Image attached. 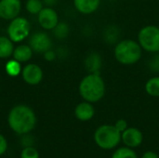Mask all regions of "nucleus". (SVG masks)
<instances>
[{
	"label": "nucleus",
	"instance_id": "a878e982",
	"mask_svg": "<svg viewBox=\"0 0 159 158\" xmlns=\"http://www.w3.org/2000/svg\"><path fill=\"white\" fill-rule=\"evenodd\" d=\"M44 58H45L46 61H52L55 60L56 54H55L54 51H52L51 49H49V50H48V51H46V52L44 53Z\"/></svg>",
	"mask_w": 159,
	"mask_h": 158
},
{
	"label": "nucleus",
	"instance_id": "f3484780",
	"mask_svg": "<svg viewBox=\"0 0 159 158\" xmlns=\"http://www.w3.org/2000/svg\"><path fill=\"white\" fill-rule=\"evenodd\" d=\"M144 90L151 97H159V76L149 78L144 85Z\"/></svg>",
	"mask_w": 159,
	"mask_h": 158
},
{
	"label": "nucleus",
	"instance_id": "f03ea898",
	"mask_svg": "<svg viewBox=\"0 0 159 158\" xmlns=\"http://www.w3.org/2000/svg\"><path fill=\"white\" fill-rule=\"evenodd\" d=\"M78 91L84 101L91 103L98 102L105 95V82L100 73H89L80 81Z\"/></svg>",
	"mask_w": 159,
	"mask_h": 158
},
{
	"label": "nucleus",
	"instance_id": "bb28decb",
	"mask_svg": "<svg viewBox=\"0 0 159 158\" xmlns=\"http://www.w3.org/2000/svg\"><path fill=\"white\" fill-rule=\"evenodd\" d=\"M142 158H159V157H158V156H157L155 152L147 151V152H145V153L143 155V157Z\"/></svg>",
	"mask_w": 159,
	"mask_h": 158
},
{
	"label": "nucleus",
	"instance_id": "ddd939ff",
	"mask_svg": "<svg viewBox=\"0 0 159 158\" xmlns=\"http://www.w3.org/2000/svg\"><path fill=\"white\" fill-rule=\"evenodd\" d=\"M74 6L79 13L89 15L99 9L101 0H74Z\"/></svg>",
	"mask_w": 159,
	"mask_h": 158
},
{
	"label": "nucleus",
	"instance_id": "cd10ccee",
	"mask_svg": "<svg viewBox=\"0 0 159 158\" xmlns=\"http://www.w3.org/2000/svg\"><path fill=\"white\" fill-rule=\"evenodd\" d=\"M43 1H44V3H46L48 5H53L56 3V0H43Z\"/></svg>",
	"mask_w": 159,
	"mask_h": 158
},
{
	"label": "nucleus",
	"instance_id": "a211bd4d",
	"mask_svg": "<svg viewBox=\"0 0 159 158\" xmlns=\"http://www.w3.org/2000/svg\"><path fill=\"white\" fill-rule=\"evenodd\" d=\"M6 72L9 76H18L21 74V63L16 60H10L6 63Z\"/></svg>",
	"mask_w": 159,
	"mask_h": 158
},
{
	"label": "nucleus",
	"instance_id": "5701e85b",
	"mask_svg": "<svg viewBox=\"0 0 159 158\" xmlns=\"http://www.w3.org/2000/svg\"><path fill=\"white\" fill-rule=\"evenodd\" d=\"M157 55H155L151 60H150V63H149V67L151 68L152 71L155 72H158L159 71V54L156 53Z\"/></svg>",
	"mask_w": 159,
	"mask_h": 158
},
{
	"label": "nucleus",
	"instance_id": "412c9836",
	"mask_svg": "<svg viewBox=\"0 0 159 158\" xmlns=\"http://www.w3.org/2000/svg\"><path fill=\"white\" fill-rule=\"evenodd\" d=\"M53 30H54L53 32H54L55 36L60 39H63V38L67 37V35L69 34V26L66 22L59 21V23Z\"/></svg>",
	"mask_w": 159,
	"mask_h": 158
},
{
	"label": "nucleus",
	"instance_id": "f257e3e1",
	"mask_svg": "<svg viewBox=\"0 0 159 158\" xmlns=\"http://www.w3.org/2000/svg\"><path fill=\"white\" fill-rule=\"evenodd\" d=\"M7 124L13 132L19 135H26L35 128L36 115L31 107L19 104L9 111Z\"/></svg>",
	"mask_w": 159,
	"mask_h": 158
},
{
	"label": "nucleus",
	"instance_id": "4468645a",
	"mask_svg": "<svg viewBox=\"0 0 159 158\" xmlns=\"http://www.w3.org/2000/svg\"><path fill=\"white\" fill-rule=\"evenodd\" d=\"M33 49L28 45H19L14 47L13 51V59L18 61L20 63L27 62L33 56Z\"/></svg>",
	"mask_w": 159,
	"mask_h": 158
},
{
	"label": "nucleus",
	"instance_id": "9b49d317",
	"mask_svg": "<svg viewBox=\"0 0 159 158\" xmlns=\"http://www.w3.org/2000/svg\"><path fill=\"white\" fill-rule=\"evenodd\" d=\"M143 140V133L136 128H128L121 133V141L129 148H135L142 144Z\"/></svg>",
	"mask_w": 159,
	"mask_h": 158
},
{
	"label": "nucleus",
	"instance_id": "0eeeda50",
	"mask_svg": "<svg viewBox=\"0 0 159 158\" xmlns=\"http://www.w3.org/2000/svg\"><path fill=\"white\" fill-rule=\"evenodd\" d=\"M37 20L43 29L53 30L59 23V16L54 8L46 7L37 14Z\"/></svg>",
	"mask_w": 159,
	"mask_h": 158
},
{
	"label": "nucleus",
	"instance_id": "2eb2a0df",
	"mask_svg": "<svg viewBox=\"0 0 159 158\" xmlns=\"http://www.w3.org/2000/svg\"><path fill=\"white\" fill-rule=\"evenodd\" d=\"M85 67L89 73H100L102 67V58L98 52H91L85 59Z\"/></svg>",
	"mask_w": 159,
	"mask_h": 158
},
{
	"label": "nucleus",
	"instance_id": "7ed1b4c3",
	"mask_svg": "<svg viewBox=\"0 0 159 158\" xmlns=\"http://www.w3.org/2000/svg\"><path fill=\"white\" fill-rule=\"evenodd\" d=\"M143 54V48L138 41L133 39H123L119 41L114 48V57L117 62L123 65H132L137 63Z\"/></svg>",
	"mask_w": 159,
	"mask_h": 158
},
{
	"label": "nucleus",
	"instance_id": "4be33fe9",
	"mask_svg": "<svg viewBox=\"0 0 159 158\" xmlns=\"http://www.w3.org/2000/svg\"><path fill=\"white\" fill-rule=\"evenodd\" d=\"M20 158H39V153L33 146H25L20 152Z\"/></svg>",
	"mask_w": 159,
	"mask_h": 158
},
{
	"label": "nucleus",
	"instance_id": "1a4fd4ad",
	"mask_svg": "<svg viewBox=\"0 0 159 158\" xmlns=\"http://www.w3.org/2000/svg\"><path fill=\"white\" fill-rule=\"evenodd\" d=\"M21 10L20 0H0V18L11 20L17 18Z\"/></svg>",
	"mask_w": 159,
	"mask_h": 158
},
{
	"label": "nucleus",
	"instance_id": "393cba45",
	"mask_svg": "<svg viewBox=\"0 0 159 158\" xmlns=\"http://www.w3.org/2000/svg\"><path fill=\"white\" fill-rule=\"evenodd\" d=\"M7 150V139L2 135L0 134V156L5 155L6 152Z\"/></svg>",
	"mask_w": 159,
	"mask_h": 158
},
{
	"label": "nucleus",
	"instance_id": "9d476101",
	"mask_svg": "<svg viewBox=\"0 0 159 158\" xmlns=\"http://www.w3.org/2000/svg\"><path fill=\"white\" fill-rule=\"evenodd\" d=\"M21 76L25 83L30 86L38 85L43 79V71L35 63H29L21 70Z\"/></svg>",
	"mask_w": 159,
	"mask_h": 158
},
{
	"label": "nucleus",
	"instance_id": "20e7f679",
	"mask_svg": "<svg viewBox=\"0 0 159 158\" xmlns=\"http://www.w3.org/2000/svg\"><path fill=\"white\" fill-rule=\"evenodd\" d=\"M96 144L103 150H111L121 142V132L116 129L115 125H102L94 133Z\"/></svg>",
	"mask_w": 159,
	"mask_h": 158
},
{
	"label": "nucleus",
	"instance_id": "6ab92c4d",
	"mask_svg": "<svg viewBox=\"0 0 159 158\" xmlns=\"http://www.w3.org/2000/svg\"><path fill=\"white\" fill-rule=\"evenodd\" d=\"M43 1L42 0H27L25 4V8L30 14L36 15L43 9Z\"/></svg>",
	"mask_w": 159,
	"mask_h": 158
},
{
	"label": "nucleus",
	"instance_id": "b1692460",
	"mask_svg": "<svg viewBox=\"0 0 159 158\" xmlns=\"http://www.w3.org/2000/svg\"><path fill=\"white\" fill-rule=\"evenodd\" d=\"M115 127L116 128V129L118 130V131H120L121 133L123 132V131H125L129 127H128V122L125 120V119H119V120H117L116 122V124H115Z\"/></svg>",
	"mask_w": 159,
	"mask_h": 158
},
{
	"label": "nucleus",
	"instance_id": "aec40b11",
	"mask_svg": "<svg viewBox=\"0 0 159 158\" xmlns=\"http://www.w3.org/2000/svg\"><path fill=\"white\" fill-rule=\"evenodd\" d=\"M112 158H138L136 153L129 147H121L112 156Z\"/></svg>",
	"mask_w": 159,
	"mask_h": 158
},
{
	"label": "nucleus",
	"instance_id": "423d86ee",
	"mask_svg": "<svg viewBox=\"0 0 159 158\" xmlns=\"http://www.w3.org/2000/svg\"><path fill=\"white\" fill-rule=\"evenodd\" d=\"M30 22L23 17H17L10 20L7 26V36L13 43H20L29 36Z\"/></svg>",
	"mask_w": 159,
	"mask_h": 158
},
{
	"label": "nucleus",
	"instance_id": "f8f14e48",
	"mask_svg": "<svg viewBox=\"0 0 159 158\" xmlns=\"http://www.w3.org/2000/svg\"><path fill=\"white\" fill-rule=\"evenodd\" d=\"M95 115V109L93 106V103L89 102H82L78 103L75 108V116L76 119L82 122L89 121L93 118Z\"/></svg>",
	"mask_w": 159,
	"mask_h": 158
},
{
	"label": "nucleus",
	"instance_id": "6e6552de",
	"mask_svg": "<svg viewBox=\"0 0 159 158\" xmlns=\"http://www.w3.org/2000/svg\"><path fill=\"white\" fill-rule=\"evenodd\" d=\"M29 46L31 47L33 51L44 54L46 51L51 49L52 41L48 34L43 32H37L30 37Z\"/></svg>",
	"mask_w": 159,
	"mask_h": 158
},
{
	"label": "nucleus",
	"instance_id": "dca6fc26",
	"mask_svg": "<svg viewBox=\"0 0 159 158\" xmlns=\"http://www.w3.org/2000/svg\"><path fill=\"white\" fill-rule=\"evenodd\" d=\"M14 51L13 42L7 36H0V59H7L12 56Z\"/></svg>",
	"mask_w": 159,
	"mask_h": 158
},
{
	"label": "nucleus",
	"instance_id": "39448f33",
	"mask_svg": "<svg viewBox=\"0 0 159 158\" xmlns=\"http://www.w3.org/2000/svg\"><path fill=\"white\" fill-rule=\"evenodd\" d=\"M138 43L143 50L149 53L159 52V27L157 25H146L138 33Z\"/></svg>",
	"mask_w": 159,
	"mask_h": 158
}]
</instances>
